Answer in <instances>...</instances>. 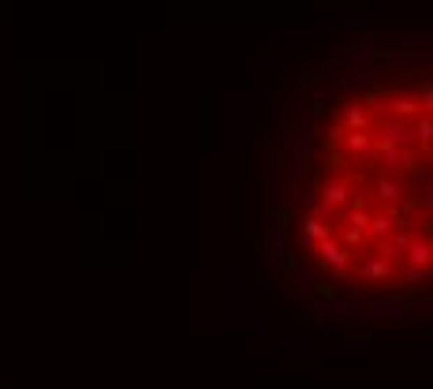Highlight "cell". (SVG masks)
I'll return each instance as SVG.
<instances>
[{"instance_id": "cell-6", "label": "cell", "mask_w": 433, "mask_h": 389, "mask_svg": "<svg viewBox=\"0 0 433 389\" xmlns=\"http://www.w3.org/2000/svg\"><path fill=\"white\" fill-rule=\"evenodd\" d=\"M377 194H381L388 206H396V202L404 199V180L399 176H377Z\"/></svg>"}, {"instance_id": "cell-1", "label": "cell", "mask_w": 433, "mask_h": 389, "mask_svg": "<svg viewBox=\"0 0 433 389\" xmlns=\"http://www.w3.org/2000/svg\"><path fill=\"white\" fill-rule=\"evenodd\" d=\"M396 266L399 262H385L377 251H370V247L355 251V258H351V274H359L362 281H385V277L396 274Z\"/></svg>"}, {"instance_id": "cell-5", "label": "cell", "mask_w": 433, "mask_h": 389, "mask_svg": "<svg viewBox=\"0 0 433 389\" xmlns=\"http://www.w3.org/2000/svg\"><path fill=\"white\" fill-rule=\"evenodd\" d=\"M329 232H332V229H329V221H321L318 213H310L307 225H302V236H307V247H310V251H314V247H318Z\"/></svg>"}, {"instance_id": "cell-8", "label": "cell", "mask_w": 433, "mask_h": 389, "mask_svg": "<svg viewBox=\"0 0 433 389\" xmlns=\"http://www.w3.org/2000/svg\"><path fill=\"white\" fill-rule=\"evenodd\" d=\"M332 307H337L332 296H314V311H332Z\"/></svg>"}, {"instance_id": "cell-7", "label": "cell", "mask_w": 433, "mask_h": 389, "mask_svg": "<svg viewBox=\"0 0 433 389\" xmlns=\"http://www.w3.org/2000/svg\"><path fill=\"white\" fill-rule=\"evenodd\" d=\"M430 274H433L430 266H407V262H404V281H407V285H422Z\"/></svg>"}, {"instance_id": "cell-9", "label": "cell", "mask_w": 433, "mask_h": 389, "mask_svg": "<svg viewBox=\"0 0 433 389\" xmlns=\"http://www.w3.org/2000/svg\"><path fill=\"white\" fill-rule=\"evenodd\" d=\"M430 225H433V210H430Z\"/></svg>"}, {"instance_id": "cell-4", "label": "cell", "mask_w": 433, "mask_h": 389, "mask_svg": "<svg viewBox=\"0 0 433 389\" xmlns=\"http://www.w3.org/2000/svg\"><path fill=\"white\" fill-rule=\"evenodd\" d=\"M366 315H374V318H407V304L404 299H374V304H366Z\"/></svg>"}, {"instance_id": "cell-2", "label": "cell", "mask_w": 433, "mask_h": 389, "mask_svg": "<svg viewBox=\"0 0 433 389\" xmlns=\"http://www.w3.org/2000/svg\"><path fill=\"white\" fill-rule=\"evenodd\" d=\"M340 120L348 124V132H359V127H370L374 113L366 109V101H348V105L340 109Z\"/></svg>"}, {"instance_id": "cell-3", "label": "cell", "mask_w": 433, "mask_h": 389, "mask_svg": "<svg viewBox=\"0 0 433 389\" xmlns=\"http://www.w3.org/2000/svg\"><path fill=\"white\" fill-rule=\"evenodd\" d=\"M399 229V221H396V213L388 210V213H370V221H366V236H374V240H388Z\"/></svg>"}]
</instances>
